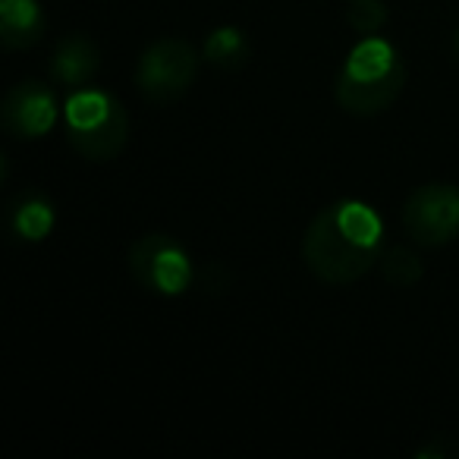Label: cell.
<instances>
[{"instance_id":"cell-1","label":"cell","mask_w":459,"mask_h":459,"mask_svg":"<svg viewBox=\"0 0 459 459\" xmlns=\"http://www.w3.org/2000/svg\"><path fill=\"white\" fill-rule=\"evenodd\" d=\"M384 221L365 202H337L325 208L306 230L302 258L327 287H350L362 281L381 258Z\"/></svg>"},{"instance_id":"cell-2","label":"cell","mask_w":459,"mask_h":459,"mask_svg":"<svg viewBox=\"0 0 459 459\" xmlns=\"http://www.w3.org/2000/svg\"><path fill=\"white\" fill-rule=\"evenodd\" d=\"M406 60L381 35H362L337 76V101L356 117H377L406 89Z\"/></svg>"},{"instance_id":"cell-3","label":"cell","mask_w":459,"mask_h":459,"mask_svg":"<svg viewBox=\"0 0 459 459\" xmlns=\"http://www.w3.org/2000/svg\"><path fill=\"white\" fill-rule=\"evenodd\" d=\"M66 135L91 164H108L129 142V114L110 91L76 89L66 98Z\"/></svg>"},{"instance_id":"cell-4","label":"cell","mask_w":459,"mask_h":459,"mask_svg":"<svg viewBox=\"0 0 459 459\" xmlns=\"http://www.w3.org/2000/svg\"><path fill=\"white\" fill-rule=\"evenodd\" d=\"M198 73V51L183 39H160L148 45L139 57L135 85L152 104L179 101L192 89Z\"/></svg>"},{"instance_id":"cell-5","label":"cell","mask_w":459,"mask_h":459,"mask_svg":"<svg viewBox=\"0 0 459 459\" xmlns=\"http://www.w3.org/2000/svg\"><path fill=\"white\" fill-rule=\"evenodd\" d=\"M129 274L145 290L160 296H179L192 283V262L186 249L167 233H145L126 255Z\"/></svg>"},{"instance_id":"cell-6","label":"cell","mask_w":459,"mask_h":459,"mask_svg":"<svg viewBox=\"0 0 459 459\" xmlns=\"http://www.w3.org/2000/svg\"><path fill=\"white\" fill-rule=\"evenodd\" d=\"M403 227L419 246H446L459 237V189L446 183H428L409 195L403 208Z\"/></svg>"},{"instance_id":"cell-7","label":"cell","mask_w":459,"mask_h":459,"mask_svg":"<svg viewBox=\"0 0 459 459\" xmlns=\"http://www.w3.org/2000/svg\"><path fill=\"white\" fill-rule=\"evenodd\" d=\"M0 123L13 139H41L57 123V98L39 79L13 85L0 104Z\"/></svg>"},{"instance_id":"cell-8","label":"cell","mask_w":459,"mask_h":459,"mask_svg":"<svg viewBox=\"0 0 459 459\" xmlns=\"http://www.w3.org/2000/svg\"><path fill=\"white\" fill-rule=\"evenodd\" d=\"M101 70V51L98 45L82 32H73L57 41L51 57V73L57 82L70 85V89H85Z\"/></svg>"},{"instance_id":"cell-9","label":"cell","mask_w":459,"mask_h":459,"mask_svg":"<svg viewBox=\"0 0 459 459\" xmlns=\"http://www.w3.org/2000/svg\"><path fill=\"white\" fill-rule=\"evenodd\" d=\"M45 39V10L39 0H0V41L10 51H26Z\"/></svg>"},{"instance_id":"cell-10","label":"cell","mask_w":459,"mask_h":459,"mask_svg":"<svg viewBox=\"0 0 459 459\" xmlns=\"http://www.w3.org/2000/svg\"><path fill=\"white\" fill-rule=\"evenodd\" d=\"M10 230L26 243H41L54 230V202H48L39 192H22L13 204H10Z\"/></svg>"},{"instance_id":"cell-11","label":"cell","mask_w":459,"mask_h":459,"mask_svg":"<svg viewBox=\"0 0 459 459\" xmlns=\"http://www.w3.org/2000/svg\"><path fill=\"white\" fill-rule=\"evenodd\" d=\"M249 51H252L249 39H246V32L237 26L214 29V32L208 35V41H204V60L221 66V70H239V66L249 60Z\"/></svg>"},{"instance_id":"cell-12","label":"cell","mask_w":459,"mask_h":459,"mask_svg":"<svg viewBox=\"0 0 459 459\" xmlns=\"http://www.w3.org/2000/svg\"><path fill=\"white\" fill-rule=\"evenodd\" d=\"M384 281L394 283V287H415V283L425 277V264L415 252L409 249H394L387 258L381 262Z\"/></svg>"},{"instance_id":"cell-13","label":"cell","mask_w":459,"mask_h":459,"mask_svg":"<svg viewBox=\"0 0 459 459\" xmlns=\"http://www.w3.org/2000/svg\"><path fill=\"white\" fill-rule=\"evenodd\" d=\"M346 22L359 35H377L387 26V4L384 0H350L346 4Z\"/></svg>"},{"instance_id":"cell-14","label":"cell","mask_w":459,"mask_h":459,"mask_svg":"<svg viewBox=\"0 0 459 459\" xmlns=\"http://www.w3.org/2000/svg\"><path fill=\"white\" fill-rule=\"evenodd\" d=\"M453 54H456V60H459V32L453 35Z\"/></svg>"}]
</instances>
